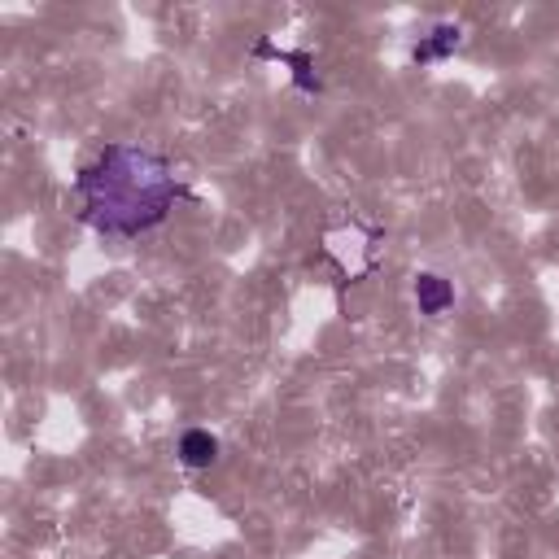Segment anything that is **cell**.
<instances>
[{
	"mask_svg": "<svg viewBox=\"0 0 559 559\" xmlns=\"http://www.w3.org/2000/svg\"><path fill=\"white\" fill-rule=\"evenodd\" d=\"M75 197L88 228L114 241H132L158 228L175 210V201L188 197V188L175 180L171 162L158 153L140 145H105L97 162L79 171Z\"/></svg>",
	"mask_w": 559,
	"mask_h": 559,
	"instance_id": "6da1fadb",
	"label": "cell"
},
{
	"mask_svg": "<svg viewBox=\"0 0 559 559\" xmlns=\"http://www.w3.org/2000/svg\"><path fill=\"white\" fill-rule=\"evenodd\" d=\"M415 302H420L424 315H442L450 302H455V289H450V280L433 276V271H424V276H415Z\"/></svg>",
	"mask_w": 559,
	"mask_h": 559,
	"instance_id": "7a4b0ae2",
	"label": "cell"
},
{
	"mask_svg": "<svg viewBox=\"0 0 559 559\" xmlns=\"http://www.w3.org/2000/svg\"><path fill=\"white\" fill-rule=\"evenodd\" d=\"M180 459L188 463V468H210V463L219 459V442H214L206 428H188V433L180 437Z\"/></svg>",
	"mask_w": 559,
	"mask_h": 559,
	"instance_id": "3957f363",
	"label": "cell"
},
{
	"mask_svg": "<svg viewBox=\"0 0 559 559\" xmlns=\"http://www.w3.org/2000/svg\"><path fill=\"white\" fill-rule=\"evenodd\" d=\"M450 49H459V27H450V22H442V27H437L433 35H428V40L420 44V49H415V62H437V57H446Z\"/></svg>",
	"mask_w": 559,
	"mask_h": 559,
	"instance_id": "277c9868",
	"label": "cell"
}]
</instances>
